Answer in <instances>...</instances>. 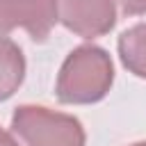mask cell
Returning a JSON list of instances; mask_svg holds the SVG:
<instances>
[{
    "label": "cell",
    "mask_w": 146,
    "mask_h": 146,
    "mask_svg": "<svg viewBox=\"0 0 146 146\" xmlns=\"http://www.w3.org/2000/svg\"><path fill=\"white\" fill-rule=\"evenodd\" d=\"M11 130L25 146H84L82 123L64 112L46 105H18L11 114Z\"/></svg>",
    "instance_id": "cell-2"
},
{
    "label": "cell",
    "mask_w": 146,
    "mask_h": 146,
    "mask_svg": "<svg viewBox=\"0 0 146 146\" xmlns=\"http://www.w3.org/2000/svg\"><path fill=\"white\" fill-rule=\"evenodd\" d=\"M55 23V0H0V34L23 27L34 41H46Z\"/></svg>",
    "instance_id": "cell-4"
},
{
    "label": "cell",
    "mask_w": 146,
    "mask_h": 146,
    "mask_svg": "<svg viewBox=\"0 0 146 146\" xmlns=\"http://www.w3.org/2000/svg\"><path fill=\"white\" fill-rule=\"evenodd\" d=\"M116 46L123 66L132 75L146 80V23H137L121 32Z\"/></svg>",
    "instance_id": "cell-6"
},
{
    "label": "cell",
    "mask_w": 146,
    "mask_h": 146,
    "mask_svg": "<svg viewBox=\"0 0 146 146\" xmlns=\"http://www.w3.org/2000/svg\"><path fill=\"white\" fill-rule=\"evenodd\" d=\"M57 21L82 39H98L116 25V0H55Z\"/></svg>",
    "instance_id": "cell-3"
},
{
    "label": "cell",
    "mask_w": 146,
    "mask_h": 146,
    "mask_svg": "<svg viewBox=\"0 0 146 146\" xmlns=\"http://www.w3.org/2000/svg\"><path fill=\"white\" fill-rule=\"evenodd\" d=\"M130 146H146V141H135V144H130Z\"/></svg>",
    "instance_id": "cell-9"
},
{
    "label": "cell",
    "mask_w": 146,
    "mask_h": 146,
    "mask_svg": "<svg viewBox=\"0 0 146 146\" xmlns=\"http://www.w3.org/2000/svg\"><path fill=\"white\" fill-rule=\"evenodd\" d=\"M25 55L9 36H0V103L11 98L25 80Z\"/></svg>",
    "instance_id": "cell-5"
},
{
    "label": "cell",
    "mask_w": 146,
    "mask_h": 146,
    "mask_svg": "<svg viewBox=\"0 0 146 146\" xmlns=\"http://www.w3.org/2000/svg\"><path fill=\"white\" fill-rule=\"evenodd\" d=\"M114 82V64L105 48L84 43L73 48L59 73L55 94L66 105H91L103 100Z\"/></svg>",
    "instance_id": "cell-1"
},
{
    "label": "cell",
    "mask_w": 146,
    "mask_h": 146,
    "mask_svg": "<svg viewBox=\"0 0 146 146\" xmlns=\"http://www.w3.org/2000/svg\"><path fill=\"white\" fill-rule=\"evenodd\" d=\"M0 146H18V141H16L2 125H0Z\"/></svg>",
    "instance_id": "cell-8"
},
{
    "label": "cell",
    "mask_w": 146,
    "mask_h": 146,
    "mask_svg": "<svg viewBox=\"0 0 146 146\" xmlns=\"http://www.w3.org/2000/svg\"><path fill=\"white\" fill-rule=\"evenodd\" d=\"M121 7L128 16H139L146 14V0H121Z\"/></svg>",
    "instance_id": "cell-7"
}]
</instances>
